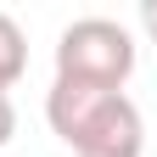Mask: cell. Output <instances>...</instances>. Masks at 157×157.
<instances>
[{"label": "cell", "mask_w": 157, "mask_h": 157, "mask_svg": "<svg viewBox=\"0 0 157 157\" xmlns=\"http://www.w3.org/2000/svg\"><path fill=\"white\" fill-rule=\"evenodd\" d=\"M140 28L151 34V45H157V0H146V6H140Z\"/></svg>", "instance_id": "5b68a950"}, {"label": "cell", "mask_w": 157, "mask_h": 157, "mask_svg": "<svg viewBox=\"0 0 157 157\" xmlns=\"http://www.w3.org/2000/svg\"><path fill=\"white\" fill-rule=\"evenodd\" d=\"M11 135H17V107H11V95L0 90V146H6Z\"/></svg>", "instance_id": "277c9868"}, {"label": "cell", "mask_w": 157, "mask_h": 157, "mask_svg": "<svg viewBox=\"0 0 157 157\" xmlns=\"http://www.w3.org/2000/svg\"><path fill=\"white\" fill-rule=\"evenodd\" d=\"M23 73H28V39L17 28V17L0 11V90H11Z\"/></svg>", "instance_id": "3957f363"}, {"label": "cell", "mask_w": 157, "mask_h": 157, "mask_svg": "<svg viewBox=\"0 0 157 157\" xmlns=\"http://www.w3.org/2000/svg\"><path fill=\"white\" fill-rule=\"evenodd\" d=\"M45 118L73 157H140V146H146L140 107L124 90H95V84L56 78L45 95Z\"/></svg>", "instance_id": "6da1fadb"}, {"label": "cell", "mask_w": 157, "mask_h": 157, "mask_svg": "<svg viewBox=\"0 0 157 157\" xmlns=\"http://www.w3.org/2000/svg\"><path fill=\"white\" fill-rule=\"evenodd\" d=\"M135 73V39L112 17H78L56 39V78L95 90H124Z\"/></svg>", "instance_id": "7a4b0ae2"}]
</instances>
